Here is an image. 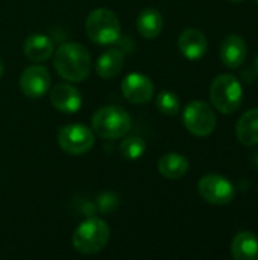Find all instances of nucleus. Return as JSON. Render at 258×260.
Wrapping results in <instances>:
<instances>
[{"instance_id":"obj_5","label":"nucleus","mask_w":258,"mask_h":260,"mask_svg":"<svg viewBox=\"0 0 258 260\" xmlns=\"http://www.w3.org/2000/svg\"><path fill=\"white\" fill-rule=\"evenodd\" d=\"M87 37L100 46H108L120 38V21L119 17L106 8L94 9L85 20Z\"/></svg>"},{"instance_id":"obj_7","label":"nucleus","mask_w":258,"mask_h":260,"mask_svg":"<svg viewBox=\"0 0 258 260\" xmlns=\"http://www.w3.org/2000/svg\"><path fill=\"white\" fill-rule=\"evenodd\" d=\"M182 122L186 129L196 137H207L216 128V114L204 101H193L184 108Z\"/></svg>"},{"instance_id":"obj_10","label":"nucleus","mask_w":258,"mask_h":260,"mask_svg":"<svg viewBox=\"0 0 258 260\" xmlns=\"http://www.w3.org/2000/svg\"><path fill=\"white\" fill-rule=\"evenodd\" d=\"M122 93L128 102L143 105L154 96V82L143 73H129L122 81Z\"/></svg>"},{"instance_id":"obj_14","label":"nucleus","mask_w":258,"mask_h":260,"mask_svg":"<svg viewBox=\"0 0 258 260\" xmlns=\"http://www.w3.org/2000/svg\"><path fill=\"white\" fill-rule=\"evenodd\" d=\"M23 53L27 59L33 62L47 61L53 55V43L44 34H33L24 40Z\"/></svg>"},{"instance_id":"obj_22","label":"nucleus","mask_w":258,"mask_h":260,"mask_svg":"<svg viewBox=\"0 0 258 260\" xmlns=\"http://www.w3.org/2000/svg\"><path fill=\"white\" fill-rule=\"evenodd\" d=\"M3 72H5V67H3V61L0 59V78H2V75H3Z\"/></svg>"},{"instance_id":"obj_6","label":"nucleus","mask_w":258,"mask_h":260,"mask_svg":"<svg viewBox=\"0 0 258 260\" xmlns=\"http://www.w3.org/2000/svg\"><path fill=\"white\" fill-rule=\"evenodd\" d=\"M94 133L82 123H68L58 131L59 148L70 155H82L94 146Z\"/></svg>"},{"instance_id":"obj_25","label":"nucleus","mask_w":258,"mask_h":260,"mask_svg":"<svg viewBox=\"0 0 258 260\" xmlns=\"http://www.w3.org/2000/svg\"><path fill=\"white\" fill-rule=\"evenodd\" d=\"M257 163H258V155H257Z\"/></svg>"},{"instance_id":"obj_19","label":"nucleus","mask_w":258,"mask_h":260,"mask_svg":"<svg viewBox=\"0 0 258 260\" xmlns=\"http://www.w3.org/2000/svg\"><path fill=\"white\" fill-rule=\"evenodd\" d=\"M137 30L143 38L154 40L163 30V15L154 8H148L137 17Z\"/></svg>"},{"instance_id":"obj_1","label":"nucleus","mask_w":258,"mask_h":260,"mask_svg":"<svg viewBox=\"0 0 258 260\" xmlns=\"http://www.w3.org/2000/svg\"><path fill=\"white\" fill-rule=\"evenodd\" d=\"M53 66L59 76L70 82L84 81L91 72V56L79 43L62 44L53 56Z\"/></svg>"},{"instance_id":"obj_13","label":"nucleus","mask_w":258,"mask_h":260,"mask_svg":"<svg viewBox=\"0 0 258 260\" xmlns=\"http://www.w3.org/2000/svg\"><path fill=\"white\" fill-rule=\"evenodd\" d=\"M246 56H248V46L243 37L233 34L224 40L220 46V59L224 66L230 69H239L246 61Z\"/></svg>"},{"instance_id":"obj_11","label":"nucleus","mask_w":258,"mask_h":260,"mask_svg":"<svg viewBox=\"0 0 258 260\" xmlns=\"http://www.w3.org/2000/svg\"><path fill=\"white\" fill-rule=\"evenodd\" d=\"M50 102L61 113H76L82 105V96L70 84H58L50 90Z\"/></svg>"},{"instance_id":"obj_16","label":"nucleus","mask_w":258,"mask_h":260,"mask_svg":"<svg viewBox=\"0 0 258 260\" xmlns=\"http://www.w3.org/2000/svg\"><path fill=\"white\" fill-rule=\"evenodd\" d=\"M231 254L236 260H258V236L252 232H240L231 244Z\"/></svg>"},{"instance_id":"obj_26","label":"nucleus","mask_w":258,"mask_h":260,"mask_svg":"<svg viewBox=\"0 0 258 260\" xmlns=\"http://www.w3.org/2000/svg\"><path fill=\"white\" fill-rule=\"evenodd\" d=\"M257 3H258V0H257Z\"/></svg>"},{"instance_id":"obj_17","label":"nucleus","mask_w":258,"mask_h":260,"mask_svg":"<svg viewBox=\"0 0 258 260\" xmlns=\"http://www.w3.org/2000/svg\"><path fill=\"white\" fill-rule=\"evenodd\" d=\"M123 64H125V53L119 49H109L99 56L96 62V72L100 78L111 79L122 72Z\"/></svg>"},{"instance_id":"obj_8","label":"nucleus","mask_w":258,"mask_h":260,"mask_svg":"<svg viewBox=\"0 0 258 260\" xmlns=\"http://www.w3.org/2000/svg\"><path fill=\"white\" fill-rule=\"evenodd\" d=\"M198 192L213 206H227L236 197V189L230 180L219 174H207L198 183Z\"/></svg>"},{"instance_id":"obj_9","label":"nucleus","mask_w":258,"mask_h":260,"mask_svg":"<svg viewBox=\"0 0 258 260\" xmlns=\"http://www.w3.org/2000/svg\"><path fill=\"white\" fill-rule=\"evenodd\" d=\"M50 73L44 66H29L20 75V88L24 96L38 99L50 88Z\"/></svg>"},{"instance_id":"obj_18","label":"nucleus","mask_w":258,"mask_h":260,"mask_svg":"<svg viewBox=\"0 0 258 260\" xmlns=\"http://www.w3.org/2000/svg\"><path fill=\"white\" fill-rule=\"evenodd\" d=\"M190 165L189 160L176 152H169L164 154L160 160H158V172L169 180H178L182 178L187 171H189Z\"/></svg>"},{"instance_id":"obj_4","label":"nucleus","mask_w":258,"mask_h":260,"mask_svg":"<svg viewBox=\"0 0 258 260\" xmlns=\"http://www.w3.org/2000/svg\"><path fill=\"white\" fill-rule=\"evenodd\" d=\"M210 99L217 111L222 114L236 113L243 99V90L240 81L231 73H222L211 82Z\"/></svg>"},{"instance_id":"obj_21","label":"nucleus","mask_w":258,"mask_h":260,"mask_svg":"<svg viewBox=\"0 0 258 260\" xmlns=\"http://www.w3.org/2000/svg\"><path fill=\"white\" fill-rule=\"evenodd\" d=\"M157 107L158 110L164 114V116H176L179 113V98L173 93V91H169V90H164L161 91L158 96H157Z\"/></svg>"},{"instance_id":"obj_15","label":"nucleus","mask_w":258,"mask_h":260,"mask_svg":"<svg viewBox=\"0 0 258 260\" xmlns=\"http://www.w3.org/2000/svg\"><path fill=\"white\" fill-rule=\"evenodd\" d=\"M236 136L245 146L258 145V108H252L242 114L236 123Z\"/></svg>"},{"instance_id":"obj_3","label":"nucleus","mask_w":258,"mask_h":260,"mask_svg":"<svg viewBox=\"0 0 258 260\" xmlns=\"http://www.w3.org/2000/svg\"><path fill=\"white\" fill-rule=\"evenodd\" d=\"M109 235V227L103 219L90 218L78 225L71 238V245L81 254H96L106 247Z\"/></svg>"},{"instance_id":"obj_2","label":"nucleus","mask_w":258,"mask_h":260,"mask_svg":"<svg viewBox=\"0 0 258 260\" xmlns=\"http://www.w3.org/2000/svg\"><path fill=\"white\" fill-rule=\"evenodd\" d=\"M132 120L128 111L119 105H106L97 110L91 119V128L94 136L102 139H122L131 129Z\"/></svg>"},{"instance_id":"obj_24","label":"nucleus","mask_w":258,"mask_h":260,"mask_svg":"<svg viewBox=\"0 0 258 260\" xmlns=\"http://www.w3.org/2000/svg\"><path fill=\"white\" fill-rule=\"evenodd\" d=\"M230 2H243V0H230Z\"/></svg>"},{"instance_id":"obj_23","label":"nucleus","mask_w":258,"mask_h":260,"mask_svg":"<svg viewBox=\"0 0 258 260\" xmlns=\"http://www.w3.org/2000/svg\"><path fill=\"white\" fill-rule=\"evenodd\" d=\"M254 69H255V72L258 73V55L255 56V61H254Z\"/></svg>"},{"instance_id":"obj_20","label":"nucleus","mask_w":258,"mask_h":260,"mask_svg":"<svg viewBox=\"0 0 258 260\" xmlns=\"http://www.w3.org/2000/svg\"><path fill=\"white\" fill-rule=\"evenodd\" d=\"M146 151V143L140 136H129L120 143V154L126 160H137Z\"/></svg>"},{"instance_id":"obj_12","label":"nucleus","mask_w":258,"mask_h":260,"mask_svg":"<svg viewBox=\"0 0 258 260\" xmlns=\"http://www.w3.org/2000/svg\"><path fill=\"white\" fill-rule=\"evenodd\" d=\"M178 47L187 59L196 61V59H201L207 53L208 44H207L205 35L199 29L189 27L181 32L178 38Z\"/></svg>"}]
</instances>
